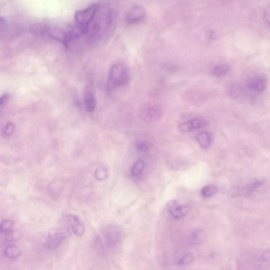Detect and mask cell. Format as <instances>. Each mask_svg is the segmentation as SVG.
<instances>
[{
	"instance_id": "cell-1",
	"label": "cell",
	"mask_w": 270,
	"mask_h": 270,
	"mask_svg": "<svg viewBox=\"0 0 270 270\" xmlns=\"http://www.w3.org/2000/svg\"><path fill=\"white\" fill-rule=\"evenodd\" d=\"M113 20V12L107 8H100L97 11L89 25L86 36L89 42H98L105 35Z\"/></svg>"
},
{
	"instance_id": "cell-2",
	"label": "cell",
	"mask_w": 270,
	"mask_h": 270,
	"mask_svg": "<svg viewBox=\"0 0 270 270\" xmlns=\"http://www.w3.org/2000/svg\"><path fill=\"white\" fill-rule=\"evenodd\" d=\"M129 80V72L126 66L117 63L111 67L108 77L107 88L109 91H113L124 85Z\"/></svg>"
},
{
	"instance_id": "cell-3",
	"label": "cell",
	"mask_w": 270,
	"mask_h": 270,
	"mask_svg": "<svg viewBox=\"0 0 270 270\" xmlns=\"http://www.w3.org/2000/svg\"><path fill=\"white\" fill-rule=\"evenodd\" d=\"M31 31L36 35L46 37L65 45L66 35L65 30L52 25H37L31 27Z\"/></svg>"
},
{
	"instance_id": "cell-4",
	"label": "cell",
	"mask_w": 270,
	"mask_h": 270,
	"mask_svg": "<svg viewBox=\"0 0 270 270\" xmlns=\"http://www.w3.org/2000/svg\"><path fill=\"white\" fill-rule=\"evenodd\" d=\"M99 4H94L87 8L77 11L75 13L74 20L77 25L86 35L89 25L92 22L99 7Z\"/></svg>"
},
{
	"instance_id": "cell-5",
	"label": "cell",
	"mask_w": 270,
	"mask_h": 270,
	"mask_svg": "<svg viewBox=\"0 0 270 270\" xmlns=\"http://www.w3.org/2000/svg\"><path fill=\"white\" fill-rule=\"evenodd\" d=\"M67 233L61 228H53L48 234L46 245L49 250H56L65 240Z\"/></svg>"
},
{
	"instance_id": "cell-6",
	"label": "cell",
	"mask_w": 270,
	"mask_h": 270,
	"mask_svg": "<svg viewBox=\"0 0 270 270\" xmlns=\"http://www.w3.org/2000/svg\"><path fill=\"white\" fill-rule=\"evenodd\" d=\"M147 16L146 10L141 5H135L128 11L125 20L127 24L134 25L140 24Z\"/></svg>"
},
{
	"instance_id": "cell-7",
	"label": "cell",
	"mask_w": 270,
	"mask_h": 270,
	"mask_svg": "<svg viewBox=\"0 0 270 270\" xmlns=\"http://www.w3.org/2000/svg\"><path fill=\"white\" fill-rule=\"evenodd\" d=\"M168 207L171 216L176 219L183 218L191 210V206L189 204L180 205L176 200H171Z\"/></svg>"
},
{
	"instance_id": "cell-8",
	"label": "cell",
	"mask_w": 270,
	"mask_h": 270,
	"mask_svg": "<svg viewBox=\"0 0 270 270\" xmlns=\"http://www.w3.org/2000/svg\"><path fill=\"white\" fill-rule=\"evenodd\" d=\"M66 223L71 228L75 236L80 237L85 233V225L81 219L77 216L70 214L65 218Z\"/></svg>"
},
{
	"instance_id": "cell-9",
	"label": "cell",
	"mask_w": 270,
	"mask_h": 270,
	"mask_svg": "<svg viewBox=\"0 0 270 270\" xmlns=\"http://www.w3.org/2000/svg\"><path fill=\"white\" fill-rule=\"evenodd\" d=\"M208 124L209 122L205 120L195 119L180 123L178 129L182 133H188L193 130L205 127L208 125Z\"/></svg>"
},
{
	"instance_id": "cell-10",
	"label": "cell",
	"mask_w": 270,
	"mask_h": 270,
	"mask_svg": "<svg viewBox=\"0 0 270 270\" xmlns=\"http://www.w3.org/2000/svg\"><path fill=\"white\" fill-rule=\"evenodd\" d=\"M105 237L107 244L110 246H114L120 241L121 233L117 227L110 226L106 230Z\"/></svg>"
},
{
	"instance_id": "cell-11",
	"label": "cell",
	"mask_w": 270,
	"mask_h": 270,
	"mask_svg": "<svg viewBox=\"0 0 270 270\" xmlns=\"http://www.w3.org/2000/svg\"><path fill=\"white\" fill-rule=\"evenodd\" d=\"M84 101L87 112H94L96 107V101L94 93L90 86L87 87L85 90Z\"/></svg>"
},
{
	"instance_id": "cell-12",
	"label": "cell",
	"mask_w": 270,
	"mask_h": 270,
	"mask_svg": "<svg viewBox=\"0 0 270 270\" xmlns=\"http://www.w3.org/2000/svg\"><path fill=\"white\" fill-rule=\"evenodd\" d=\"M267 85V79L260 76V77H255L252 79L249 82L248 86L254 91L262 92L264 91L266 88Z\"/></svg>"
},
{
	"instance_id": "cell-13",
	"label": "cell",
	"mask_w": 270,
	"mask_h": 270,
	"mask_svg": "<svg viewBox=\"0 0 270 270\" xmlns=\"http://www.w3.org/2000/svg\"><path fill=\"white\" fill-rule=\"evenodd\" d=\"M196 140L203 149L209 148L212 143V137L207 131H202L196 136Z\"/></svg>"
},
{
	"instance_id": "cell-14",
	"label": "cell",
	"mask_w": 270,
	"mask_h": 270,
	"mask_svg": "<svg viewBox=\"0 0 270 270\" xmlns=\"http://www.w3.org/2000/svg\"><path fill=\"white\" fill-rule=\"evenodd\" d=\"M162 112L157 106H151L147 110L146 116L151 121H157L161 119Z\"/></svg>"
},
{
	"instance_id": "cell-15",
	"label": "cell",
	"mask_w": 270,
	"mask_h": 270,
	"mask_svg": "<svg viewBox=\"0 0 270 270\" xmlns=\"http://www.w3.org/2000/svg\"><path fill=\"white\" fill-rule=\"evenodd\" d=\"M205 237V233L203 231H196L191 235L189 240V243L193 245H198L204 241Z\"/></svg>"
},
{
	"instance_id": "cell-16",
	"label": "cell",
	"mask_w": 270,
	"mask_h": 270,
	"mask_svg": "<svg viewBox=\"0 0 270 270\" xmlns=\"http://www.w3.org/2000/svg\"><path fill=\"white\" fill-rule=\"evenodd\" d=\"M4 254L7 258L15 259L19 257L20 255L21 250L16 245H9L5 248Z\"/></svg>"
},
{
	"instance_id": "cell-17",
	"label": "cell",
	"mask_w": 270,
	"mask_h": 270,
	"mask_svg": "<svg viewBox=\"0 0 270 270\" xmlns=\"http://www.w3.org/2000/svg\"><path fill=\"white\" fill-rule=\"evenodd\" d=\"M95 176L99 181H103L106 180L109 176L108 168L105 165H100L95 171Z\"/></svg>"
},
{
	"instance_id": "cell-18",
	"label": "cell",
	"mask_w": 270,
	"mask_h": 270,
	"mask_svg": "<svg viewBox=\"0 0 270 270\" xmlns=\"http://www.w3.org/2000/svg\"><path fill=\"white\" fill-rule=\"evenodd\" d=\"M231 70V67L227 65L223 64L217 66L214 70V74L217 77H223Z\"/></svg>"
},
{
	"instance_id": "cell-19",
	"label": "cell",
	"mask_w": 270,
	"mask_h": 270,
	"mask_svg": "<svg viewBox=\"0 0 270 270\" xmlns=\"http://www.w3.org/2000/svg\"><path fill=\"white\" fill-rule=\"evenodd\" d=\"M22 232L16 230L6 233L5 240L8 242H15L22 238Z\"/></svg>"
},
{
	"instance_id": "cell-20",
	"label": "cell",
	"mask_w": 270,
	"mask_h": 270,
	"mask_svg": "<svg viewBox=\"0 0 270 270\" xmlns=\"http://www.w3.org/2000/svg\"><path fill=\"white\" fill-rule=\"evenodd\" d=\"M218 192L217 187L213 185H208L204 187L202 190V195L205 197H209L216 195Z\"/></svg>"
},
{
	"instance_id": "cell-21",
	"label": "cell",
	"mask_w": 270,
	"mask_h": 270,
	"mask_svg": "<svg viewBox=\"0 0 270 270\" xmlns=\"http://www.w3.org/2000/svg\"><path fill=\"white\" fill-rule=\"evenodd\" d=\"M145 167V164L142 161L136 162L131 169V175L134 177H138L141 174Z\"/></svg>"
},
{
	"instance_id": "cell-22",
	"label": "cell",
	"mask_w": 270,
	"mask_h": 270,
	"mask_svg": "<svg viewBox=\"0 0 270 270\" xmlns=\"http://www.w3.org/2000/svg\"><path fill=\"white\" fill-rule=\"evenodd\" d=\"M15 225L14 221L10 220L3 221L0 224V231L4 233H7L11 231L12 228Z\"/></svg>"
},
{
	"instance_id": "cell-23",
	"label": "cell",
	"mask_w": 270,
	"mask_h": 270,
	"mask_svg": "<svg viewBox=\"0 0 270 270\" xmlns=\"http://www.w3.org/2000/svg\"><path fill=\"white\" fill-rule=\"evenodd\" d=\"M195 257L191 253H187L184 257L179 260V265H187L191 264L194 261Z\"/></svg>"
},
{
	"instance_id": "cell-24",
	"label": "cell",
	"mask_w": 270,
	"mask_h": 270,
	"mask_svg": "<svg viewBox=\"0 0 270 270\" xmlns=\"http://www.w3.org/2000/svg\"><path fill=\"white\" fill-rule=\"evenodd\" d=\"M263 16L266 24L270 27V4L266 6L263 13Z\"/></svg>"
},
{
	"instance_id": "cell-25",
	"label": "cell",
	"mask_w": 270,
	"mask_h": 270,
	"mask_svg": "<svg viewBox=\"0 0 270 270\" xmlns=\"http://www.w3.org/2000/svg\"><path fill=\"white\" fill-rule=\"evenodd\" d=\"M241 92V89L238 85H232L230 89L229 93L230 95L234 98H236L239 96Z\"/></svg>"
},
{
	"instance_id": "cell-26",
	"label": "cell",
	"mask_w": 270,
	"mask_h": 270,
	"mask_svg": "<svg viewBox=\"0 0 270 270\" xmlns=\"http://www.w3.org/2000/svg\"><path fill=\"white\" fill-rule=\"evenodd\" d=\"M150 144L147 142H141L137 145V149L142 152L148 151L150 149Z\"/></svg>"
},
{
	"instance_id": "cell-27",
	"label": "cell",
	"mask_w": 270,
	"mask_h": 270,
	"mask_svg": "<svg viewBox=\"0 0 270 270\" xmlns=\"http://www.w3.org/2000/svg\"><path fill=\"white\" fill-rule=\"evenodd\" d=\"M15 126L11 123H9L6 124L4 129V133L6 136H9L14 132L15 131Z\"/></svg>"
},
{
	"instance_id": "cell-28",
	"label": "cell",
	"mask_w": 270,
	"mask_h": 270,
	"mask_svg": "<svg viewBox=\"0 0 270 270\" xmlns=\"http://www.w3.org/2000/svg\"><path fill=\"white\" fill-rule=\"evenodd\" d=\"M9 99V96L8 94L3 95L0 99V107L1 109L3 108V106L6 104Z\"/></svg>"
},
{
	"instance_id": "cell-29",
	"label": "cell",
	"mask_w": 270,
	"mask_h": 270,
	"mask_svg": "<svg viewBox=\"0 0 270 270\" xmlns=\"http://www.w3.org/2000/svg\"><path fill=\"white\" fill-rule=\"evenodd\" d=\"M261 259L264 261H270V251H266L263 254Z\"/></svg>"
}]
</instances>
